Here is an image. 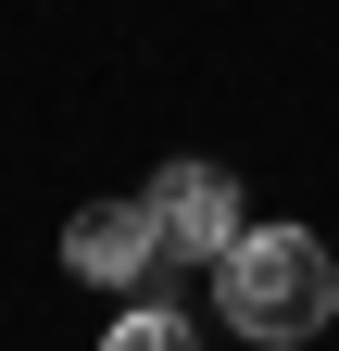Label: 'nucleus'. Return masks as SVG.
<instances>
[{
    "label": "nucleus",
    "instance_id": "f257e3e1",
    "mask_svg": "<svg viewBox=\"0 0 339 351\" xmlns=\"http://www.w3.org/2000/svg\"><path fill=\"white\" fill-rule=\"evenodd\" d=\"M214 301H226V326H239V339L302 351V339L339 314V263H327V239H314V226H251V239L226 251Z\"/></svg>",
    "mask_w": 339,
    "mask_h": 351
},
{
    "label": "nucleus",
    "instance_id": "f03ea898",
    "mask_svg": "<svg viewBox=\"0 0 339 351\" xmlns=\"http://www.w3.org/2000/svg\"><path fill=\"white\" fill-rule=\"evenodd\" d=\"M139 201H151V226H163V251H176V263H226V251L251 239V213H239V176H226V163H163Z\"/></svg>",
    "mask_w": 339,
    "mask_h": 351
},
{
    "label": "nucleus",
    "instance_id": "7ed1b4c3",
    "mask_svg": "<svg viewBox=\"0 0 339 351\" xmlns=\"http://www.w3.org/2000/svg\"><path fill=\"white\" fill-rule=\"evenodd\" d=\"M63 263H75L89 289H139L151 263H176V251H163L151 201H75V213H63Z\"/></svg>",
    "mask_w": 339,
    "mask_h": 351
},
{
    "label": "nucleus",
    "instance_id": "20e7f679",
    "mask_svg": "<svg viewBox=\"0 0 339 351\" xmlns=\"http://www.w3.org/2000/svg\"><path fill=\"white\" fill-rule=\"evenodd\" d=\"M101 351H201V326H189V314H163V301H139V314H113Z\"/></svg>",
    "mask_w": 339,
    "mask_h": 351
}]
</instances>
